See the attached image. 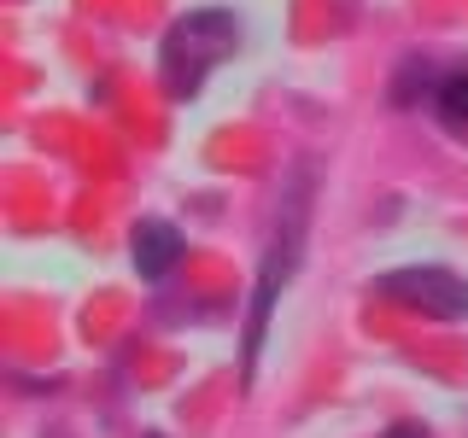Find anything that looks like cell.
I'll use <instances>...</instances> for the list:
<instances>
[{
    "instance_id": "2",
    "label": "cell",
    "mask_w": 468,
    "mask_h": 438,
    "mask_svg": "<svg viewBox=\"0 0 468 438\" xmlns=\"http://www.w3.org/2000/svg\"><path fill=\"white\" fill-rule=\"evenodd\" d=\"M240 47V24L234 12H217V6H199L187 18H176L158 41V77H165V94L170 99H194L205 77H211L223 58Z\"/></svg>"
},
{
    "instance_id": "1",
    "label": "cell",
    "mask_w": 468,
    "mask_h": 438,
    "mask_svg": "<svg viewBox=\"0 0 468 438\" xmlns=\"http://www.w3.org/2000/svg\"><path fill=\"white\" fill-rule=\"evenodd\" d=\"M311 164H299L287 175L282 199H275V228H270V245H263V263H258V281H252V310H246V339H240V362L246 374L258 369V350L270 339V316H275V298L287 292V281L299 275V257H304V228H311Z\"/></svg>"
},
{
    "instance_id": "3",
    "label": "cell",
    "mask_w": 468,
    "mask_h": 438,
    "mask_svg": "<svg viewBox=\"0 0 468 438\" xmlns=\"http://www.w3.org/2000/svg\"><path fill=\"white\" fill-rule=\"evenodd\" d=\"M380 298L404 304V310L416 316H433V321H463L468 316V281L451 269H439V263H410V269H387L375 281Z\"/></svg>"
},
{
    "instance_id": "5",
    "label": "cell",
    "mask_w": 468,
    "mask_h": 438,
    "mask_svg": "<svg viewBox=\"0 0 468 438\" xmlns=\"http://www.w3.org/2000/svg\"><path fill=\"white\" fill-rule=\"evenodd\" d=\"M433 117H439V129L445 135H457V141H468V65H457V70H445V77L433 82Z\"/></svg>"
},
{
    "instance_id": "4",
    "label": "cell",
    "mask_w": 468,
    "mask_h": 438,
    "mask_svg": "<svg viewBox=\"0 0 468 438\" xmlns=\"http://www.w3.org/2000/svg\"><path fill=\"white\" fill-rule=\"evenodd\" d=\"M129 257H135L141 281H165L182 263V228L165 223V216H141L135 234H129Z\"/></svg>"
},
{
    "instance_id": "6",
    "label": "cell",
    "mask_w": 468,
    "mask_h": 438,
    "mask_svg": "<svg viewBox=\"0 0 468 438\" xmlns=\"http://www.w3.org/2000/svg\"><path fill=\"white\" fill-rule=\"evenodd\" d=\"M433 65H421V58H404V70H399V88H392V99H399V106H410V99L416 94H428L433 99Z\"/></svg>"
},
{
    "instance_id": "8",
    "label": "cell",
    "mask_w": 468,
    "mask_h": 438,
    "mask_svg": "<svg viewBox=\"0 0 468 438\" xmlns=\"http://www.w3.org/2000/svg\"><path fill=\"white\" fill-rule=\"evenodd\" d=\"M146 438H158V433H146Z\"/></svg>"
},
{
    "instance_id": "7",
    "label": "cell",
    "mask_w": 468,
    "mask_h": 438,
    "mask_svg": "<svg viewBox=\"0 0 468 438\" xmlns=\"http://www.w3.org/2000/svg\"><path fill=\"white\" fill-rule=\"evenodd\" d=\"M387 438H428V427H421V421H392Z\"/></svg>"
}]
</instances>
